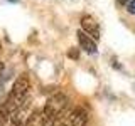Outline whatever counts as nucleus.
<instances>
[{"mask_svg":"<svg viewBox=\"0 0 135 126\" xmlns=\"http://www.w3.org/2000/svg\"><path fill=\"white\" fill-rule=\"evenodd\" d=\"M29 89H31V81H29V76L27 74L19 76V77L15 79L14 86H12V91H10V94H8L7 101H5V103L8 104V108L12 109V113H14L15 109L22 104V101L25 99Z\"/></svg>","mask_w":135,"mask_h":126,"instance_id":"nucleus-1","label":"nucleus"},{"mask_svg":"<svg viewBox=\"0 0 135 126\" xmlns=\"http://www.w3.org/2000/svg\"><path fill=\"white\" fill-rule=\"evenodd\" d=\"M66 106H68V96L64 92H56V94H52L51 98H47V101H46V104H44L42 109H44V114L47 116V119L51 123V121H56L57 118H61Z\"/></svg>","mask_w":135,"mask_h":126,"instance_id":"nucleus-2","label":"nucleus"},{"mask_svg":"<svg viewBox=\"0 0 135 126\" xmlns=\"http://www.w3.org/2000/svg\"><path fill=\"white\" fill-rule=\"evenodd\" d=\"M86 123H88L86 109L78 106V108L71 109L68 114L61 116V119H59V123L56 126H86Z\"/></svg>","mask_w":135,"mask_h":126,"instance_id":"nucleus-3","label":"nucleus"},{"mask_svg":"<svg viewBox=\"0 0 135 126\" xmlns=\"http://www.w3.org/2000/svg\"><path fill=\"white\" fill-rule=\"evenodd\" d=\"M81 30H84L88 35H91L95 40L100 39V25L90 15H84L83 19H81Z\"/></svg>","mask_w":135,"mask_h":126,"instance_id":"nucleus-4","label":"nucleus"},{"mask_svg":"<svg viewBox=\"0 0 135 126\" xmlns=\"http://www.w3.org/2000/svg\"><path fill=\"white\" fill-rule=\"evenodd\" d=\"M78 35V40H79V45H81L83 50H86L88 54H96L98 52V47H96V40L93 39L91 35H88L84 30H78L76 32Z\"/></svg>","mask_w":135,"mask_h":126,"instance_id":"nucleus-5","label":"nucleus"},{"mask_svg":"<svg viewBox=\"0 0 135 126\" xmlns=\"http://www.w3.org/2000/svg\"><path fill=\"white\" fill-rule=\"evenodd\" d=\"M49 119L47 116L44 114V109H36V111H32L31 114H29L27 121H25V126H47Z\"/></svg>","mask_w":135,"mask_h":126,"instance_id":"nucleus-6","label":"nucleus"},{"mask_svg":"<svg viewBox=\"0 0 135 126\" xmlns=\"http://www.w3.org/2000/svg\"><path fill=\"white\" fill-rule=\"evenodd\" d=\"M10 118H12V109L8 108V104L7 103L0 104V126H5Z\"/></svg>","mask_w":135,"mask_h":126,"instance_id":"nucleus-7","label":"nucleus"},{"mask_svg":"<svg viewBox=\"0 0 135 126\" xmlns=\"http://www.w3.org/2000/svg\"><path fill=\"white\" fill-rule=\"evenodd\" d=\"M127 7H128L127 10H128L130 14H135V0H130V2L127 3Z\"/></svg>","mask_w":135,"mask_h":126,"instance_id":"nucleus-8","label":"nucleus"},{"mask_svg":"<svg viewBox=\"0 0 135 126\" xmlns=\"http://www.w3.org/2000/svg\"><path fill=\"white\" fill-rule=\"evenodd\" d=\"M69 57L71 59H78L79 57V52H78V50H69Z\"/></svg>","mask_w":135,"mask_h":126,"instance_id":"nucleus-9","label":"nucleus"},{"mask_svg":"<svg viewBox=\"0 0 135 126\" xmlns=\"http://www.w3.org/2000/svg\"><path fill=\"white\" fill-rule=\"evenodd\" d=\"M10 126H25L24 123H22V121H12V124Z\"/></svg>","mask_w":135,"mask_h":126,"instance_id":"nucleus-10","label":"nucleus"},{"mask_svg":"<svg viewBox=\"0 0 135 126\" xmlns=\"http://www.w3.org/2000/svg\"><path fill=\"white\" fill-rule=\"evenodd\" d=\"M117 3H118V5H127L128 0H117Z\"/></svg>","mask_w":135,"mask_h":126,"instance_id":"nucleus-11","label":"nucleus"},{"mask_svg":"<svg viewBox=\"0 0 135 126\" xmlns=\"http://www.w3.org/2000/svg\"><path fill=\"white\" fill-rule=\"evenodd\" d=\"M7 2H10V3H19L20 0H7Z\"/></svg>","mask_w":135,"mask_h":126,"instance_id":"nucleus-12","label":"nucleus"},{"mask_svg":"<svg viewBox=\"0 0 135 126\" xmlns=\"http://www.w3.org/2000/svg\"><path fill=\"white\" fill-rule=\"evenodd\" d=\"M2 71H3V64H2V62H0V72H2Z\"/></svg>","mask_w":135,"mask_h":126,"instance_id":"nucleus-13","label":"nucleus"}]
</instances>
